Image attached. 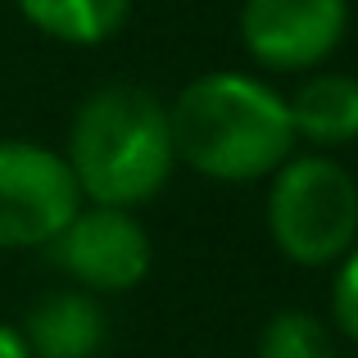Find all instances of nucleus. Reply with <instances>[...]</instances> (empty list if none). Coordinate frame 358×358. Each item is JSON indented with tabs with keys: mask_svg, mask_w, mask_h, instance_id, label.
I'll return each instance as SVG.
<instances>
[{
	"mask_svg": "<svg viewBox=\"0 0 358 358\" xmlns=\"http://www.w3.org/2000/svg\"><path fill=\"white\" fill-rule=\"evenodd\" d=\"M168 131L173 155L213 182L272 177L295 150L286 100L245 73L195 78L168 109Z\"/></svg>",
	"mask_w": 358,
	"mask_h": 358,
	"instance_id": "1",
	"label": "nucleus"
},
{
	"mask_svg": "<svg viewBox=\"0 0 358 358\" xmlns=\"http://www.w3.org/2000/svg\"><path fill=\"white\" fill-rule=\"evenodd\" d=\"M259 358H336L331 327L308 308H281L259 331Z\"/></svg>",
	"mask_w": 358,
	"mask_h": 358,
	"instance_id": "10",
	"label": "nucleus"
},
{
	"mask_svg": "<svg viewBox=\"0 0 358 358\" xmlns=\"http://www.w3.org/2000/svg\"><path fill=\"white\" fill-rule=\"evenodd\" d=\"M69 173L82 200L109 209H136L164 191L173 173L168 109L145 87L114 82L82 100L69 131Z\"/></svg>",
	"mask_w": 358,
	"mask_h": 358,
	"instance_id": "2",
	"label": "nucleus"
},
{
	"mask_svg": "<svg viewBox=\"0 0 358 358\" xmlns=\"http://www.w3.org/2000/svg\"><path fill=\"white\" fill-rule=\"evenodd\" d=\"M78 209L69 159L36 141H0V250H45Z\"/></svg>",
	"mask_w": 358,
	"mask_h": 358,
	"instance_id": "4",
	"label": "nucleus"
},
{
	"mask_svg": "<svg viewBox=\"0 0 358 358\" xmlns=\"http://www.w3.org/2000/svg\"><path fill=\"white\" fill-rule=\"evenodd\" d=\"M105 336V308L87 290H50L27 308L23 322V341L32 358H96Z\"/></svg>",
	"mask_w": 358,
	"mask_h": 358,
	"instance_id": "7",
	"label": "nucleus"
},
{
	"mask_svg": "<svg viewBox=\"0 0 358 358\" xmlns=\"http://www.w3.org/2000/svg\"><path fill=\"white\" fill-rule=\"evenodd\" d=\"M45 250H50L55 268H64L87 295H122V290L141 286L155 263L150 236L131 218V209H109V204L78 209L73 222Z\"/></svg>",
	"mask_w": 358,
	"mask_h": 358,
	"instance_id": "5",
	"label": "nucleus"
},
{
	"mask_svg": "<svg viewBox=\"0 0 358 358\" xmlns=\"http://www.w3.org/2000/svg\"><path fill=\"white\" fill-rule=\"evenodd\" d=\"M286 114L295 136L313 145H345L358 136V78H345V73L308 78L286 100Z\"/></svg>",
	"mask_w": 358,
	"mask_h": 358,
	"instance_id": "8",
	"label": "nucleus"
},
{
	"mask_svg": "<svg viewBox=\"0 0 358 358\" xmlns=\"http://www.w3.org/2000/svg\"><path fill=\"white\" fill-rule=\"evenodd\" d=\"M268 236L299 268L341 263L358 241V182L327 155H299L272 173Z\"/></svg>",
	"mask_w": 358,
	"mask_h": 358,
	"instance_id": "3",
	"label": "nucleus"
},
{
	"mask_svg": "<svg viewBox=\"0 0 358 358\" xmlns=\"http://www.w3.org/2000/svg\"><path fill=\"white\" fill-rule=\"evenodd\" d=\"M0 358H32V350H27V341H23L18 327H0Z\"/></svg>",
	"mask_w": 358,
	"mask_h": 358,
	"instance_id": "12",
	"label": "nucleus"
},
{
	"mask_svg": "<svg viewBox=\"0 0 358 358\" xmlns=\"http://www.w3.org/2000/svg\"><path fill=\"white\" fill-rule=\"evenodd\" d=\"M331 317L341 327L345 341L358 345V241L350 245V254L341 259L336 268V281H331Z\"/></svg>",
	"mask_w": 358,
	"mask_h": 358,
	"instance_id": "11",
	"label": "nucleus"
},
{
	"mask_svg": "<svg viewBox=\"0 0 358 358\" xmlns=\"http://www.w3.org/2000/svg\"><path fill=\"white\" fill-rule=\"evenodd\" d=\"M36 32L69 45H100L127 23L131 0H18Z\"/></svg>",
	"mask_w": 358,
	"mask_h": 358,
	"instance_id": "9",
	"label": "nucleus"
},
{
	"mask_svg": "<svg viewBox=\"0 0 358 358\" xmlns=\"http://www.w3.org/2000/svg\"><path fill=\"white\" fill-rule=\"evenodd\" d=\"M350 27L345 0H245V50L272 73L317 69Z\"/></svg>",
	"mask_w": 358,
	"mask_h": 358,
	"instance_id": "6",
	"label": "nucleus"
}]
</instances>
